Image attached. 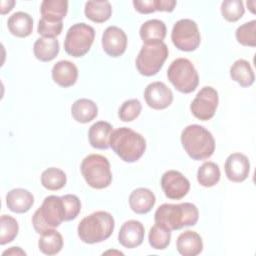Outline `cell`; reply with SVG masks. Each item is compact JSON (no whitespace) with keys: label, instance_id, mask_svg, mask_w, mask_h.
<instances>
[{"label":"cell","instance_id":"cell-30","mask_svg":"<svg viewBox=\"0 0 256 256\" xmlns=\"http://www.w3.org/2000/svg\"><path fill=\"white\" fill-rule=\"evenodd\" d=\"M220 169L219 166L212 162L208 161L203 163L197 171V181L203 187H212L216 185L220 180Z\"/></svg>","mask_w":256,"mask_h":256},{"label":"cell","instance_id":"cell-2","mask_svg":"<svg viewBox=\"0 0 256 256\" xmlns=\"http://www.w3.org/2000/svg\"><path fill=\"white\" fill-rule=\"evenodd\" d=\"M181 144L185 152L193 160L210 158L215 151V140L205 127L192 124L185 127L181 133Z\"/></svg>","mask_w":256,"mask_h":256},{"label":"cell","instance_id":"cell-14","mask_svg":"<svg viewBox=\"0 0 256 256\" xmlns=\"http://www.w3.org/2000/svg\"><path fill=\"white\" fill-rule=\"evenodd\" d=\"M102 48L110 57H120L127 48V36L117 26H109L102 35Z\"/></svg>","mask_w":256,"mask_h":256},{"label":"cell","instance_id":"cell-10","mask_svg":"<svg viewBox=\"0 0 256 256\" xmlns=\"http://www.w3.org/2000/svg\"><path fill=\"white\" fill-rule=\"evenodd\" d=\"M171 40L174 46L185 52L196 50L201 42L198 25L191 19L178 20L171 32Z\"/></svg>","mask_w":256,"mask_h":256},{"label":"cell","instance_id":"cell-32","mask_svg":"<svg viewBox=\"0 0 256 256\" xmlns=\"http://www.w3.org/2000/svg\"><path fill=\"white\" fill-rule=\"evenodd\" d=\"M171 240V231L165 229L162 226L155 224L151 227L148 234V241L152 248L156 250H164L166 249Z\"/></svg>","mask_w":256,"mask_h":256},{"label":"cell","instance_id":"cell-13","mask_svg":"<svg viewBox=\"0 0 256 256\" xmlns=\"http://www.w3.org/2000/svg\"><path fill=\"white\" fill-rule=\"evenodd\" d=\"M144 99L150 108L162 110L170 106L172 103L173 93L165 83L156 81L146 86L144 91Z\"/></svg>","mask_w":256,"mask_h":256},{"label":"cell","instance_id":"cell-9","mask_svg":"<svg viewBox=\"0 0 256 256\" xmlns=\"http://www.w3.org/2000/svg\"><path fill=\"white\" fill-rule=\"evenodd\" d=\"M94 38L95 30L92 26L83 22L73 24L66 33L65 52L73 57H82L90 50Z\"/></svg>","mask_w":256,"mask_h":256},{"label":"cell","instance_id":"cell-25","mask_svg":"<svg viewBox=\"0 0 256 256\" xmlns=\"http://www.w3.org/2000/svg\"><path fill=\"white\" fill-rule=\"evenodd\" d=\"M71 114L74 120L85 124L96 118L98 115V107L92 100L80 98L72 104Z\"/></svg>","mask_w":256,"mask_h":256},{"label":"cell","instance_id":"cell-20","mask_svg":"<svg viewBox=\"0 0 256 256\" xmlns=\"http://www.w3.org/2000/svg\"><path fill=\"white\" fill-rule=\"evenodd\" d=\"M156 197L148 188H137L129 196V205L133 212L137 214L148 213L155 205Z\"/></svg>","mask_w":256,"mask_h":256},{"label":"cell","instance_id":"cell-27","mask_svg":"<svg viewBox=\"0 0 256 256\" xmlns=\"http://www.w3.org/2000/svg\"><path fill=\"white\" fill-rule=\"evenodd\" d=\"M232 80L242 87H249L254 83L255 76L250 63L245 59L236 60L230 67Z\"/></svg>","mask_w":256,"mask_h":256},{"label":"cell","instance_id":"cell-15","mask_svg":"<svg viewBox=\"0 0 256 256\" xmlns=\"http://www.w3.org/2000/svg\"><path fill=\"white\" fill-rule=\"evenodd\" d=\"M225 174L227 178L236 183L247 179L250 172V162L246 155L236 152L230 154L225 161Z\"/></svg>","mask_w":256,"mask_h":256},{"label":"cell","instance_id":"cell-18","mask_svg":"<svg viewBox=\"0 0 256 256\" xmlns=\"http://www.w3.org/2000/svg\"><path fill=\"white\" fill-rule=\"evenodd\" d=\"M34 203V197L31 192L23 188L10 190L6 195V204L10 211L14 213H26Z\"/></svg>","mask_w":256,"mask_h":256},{"label":"cell","instance_id":"cell-31","mask_svg":"<svg viewBox=\"0 0 256 256\" xmlns=\"http://www.w3.org/2000/svg\"><path fill=\"white\" fill-rule=\"evenodd\" d=\"M67 177L63 170L50 167L44 170L41 174V184L44 188L50 191H56L63 188L66 185Z\"/></svg>","mask_w":256,"mask_h":256},{"label":"cell","instance_id":"cell-1","mask_svg":"<svg viewBox=\"0 0 256 256\" xmlns=\"http://www.w3.org/2000/svg\"><path fill=\"white\" fill-rule=\"evenodd\" d=\"M198 218V208L196 205L189 202L180 204L164 203L157 208L154 214L155 224L170 231L179 230L187 226H194Z\"/></svg>","mask_w":256,"mask_h":256},{"label":"cell","instance_id":"cell-28","mask_svg":"<svg viewBox=\"0 0 256 256\" xmlns=\"http://www.w3.org/2000/svg\"><path fill=\"white\" fill-rule=\"evenodd\" d=\"M39 250L45 255H56L63 248V237L55 229L41 234L38 240Z\"/></svg>","mask_w":256,"mask_h":256},{"label":"cell","instance_id":"cell-12","mask_svg":"<svg viewBox=\"0 0 256 256\" xmlns=\"http://www.w3.org/2000/svg\"><path fill=\"white\" fill-rule=\"evenodd\" d=\"M161 188L165 196L172 200H180L190 189L189 180L179 171L168 170L161 177Z\"/></svg>","mask_w":256,"mask_h":256},{"label":"cell","instance_id":"cell-24","mask_svg":"<svg viewBox=\"0 0 256 256\" xmlns=\"http://www.w3.org/2000/svg\"><path fill=\"white\" fill-rule=\"evenodd\" d=\"M166 25L162 20L150 19L144 22L139 30L140 38L144 44L163 41L166 36Z\"/></svg>","mask_w":256,"mask_h":256},{"label":"cell","instance_id":"cell-29","mask_svg":"<svg viewBox=\"0 0 256 256\" xmlns=\"http://www.w3.org/2000/svg\"><path fill=\"white\" fill-rule=\"evenodd\" d=\"M85 16L93 22L103 23L112 14V7L108 1H88L84 8Z\"/></svg>","mask_w":256,"mask_h":256},{"label":"cell","instance_id":"cell-16","mask_svg":"<svg viewBox=\"0 0 256 256\" xmlns=\"http://www.w3.org/2000/svg\"><path fill=\"white\" fill-rule=\"evenodd\" d=\"M145 229L138 220H128L124 222L118 233V241L125 248H135L142 244Z\"/></svg>","mask_w":256,"mask_h":256},{"label":"cell","instance_id":"cell-41","mask_svg":"<svg viewBox=\"0 0 256 256\" xmlns=\"http://www.w3.org/2000/svg\"><path fill=\"white\" fill-rule=\"evenodd\" d=\"M14 5H15V1H13V0H11V1H1V6H0L1 7L0 8L1 14L4 15L7 12L11 11Z\"/></svg>","mask_w":256,"mask_h":256},{"label":"cell","instance_id":"cell-19","mask_svg":"<svg viewBox=\"0 0 256 256\" xmlns=\"http://www.w3.org/2000/svg\"><path fill=\"white\" fill-rule=\"evenodd\" d=\"M176 248L183 256H196L203 250L202 238L195 231H184L177 238Z\"/></svg>","mask_w":256,"mask_h":256},{"label":"cell","instance_id":"cell-6","mask_svg":"<svg viewBox=\"0 0 256 256\" xmlns=\"http://www.w3.org/2000/svg\"><path fill=\"white\" fill-rule=\"evenodd\" d=\"M81 174L86 183L94 189H104L112 182L110 163L100 154H90L81 163Z\"/></svg>","mask_w":256,"mask_h":256},{"label":"cell","instance_id":"cell-23","mask_svg":"<svg viewBox=\"0 0 256 256\" xmlns=\"http://www.w3.org/2000/svg\"><path fill=\"white\" fill-rule=\"evenodd\" d=\"M41 16L44 20L52 23L62 22L68 12L66 0H44L40 7Z\"/></svg>","mask_w":256,"mask_h":256},{"label":"cell","instance_id":"cell-42","mask_svg":"<svg viewBox=\"0 0 256 256\" xmlns=\"http://www.w3.org/2000/svg\"><path fill=\"white\" fill-rule=\"evenodd\" d=\"M2 255H26V252L23 251L20 247H11L8 250H5Z\"/></svg>","mask_w":256,"mask_h":256},{"label":"cell","instance_id":"cell-8","mask_svg":"<svg viewBox=\"0 0 256 256\" xmlns=\"http://www.w3.org/2000/svg\"><path fill=\"white\" fill-rule=\"evenodd\" d=\"M167 77L181 93L193 92L199 84V75L193 63L187 58H177L169 66Z\"/></svg>","mask_w":256,"mask_h":256},{"label":"cell","instance_id":"cell-40","mask_svg":"<svg viewBox=\"0 0 256 256\" xmlns=\"http://www.w3.org/2000/svg\"><path fill=\"white\" fill-rule=\"evenodd\" d=\"M176 6L174 0H156V11L172 12Z\"/></svg>","mask_w":256,"mask_h":256},{"label":"cell","instance_id":"cell-35","mask_svg":"<svg viewBox=\"0 0 256 256\" xmlns=\"http://www.w3.org/2000/svg\"><path fill=\"white\" fill-rule=\"evenodd\" d=\"M221 14L228 22L238 21L245 12L241 0H225L221 3Z\"/></svg>","mask_w":256,"mask_h":256},{"label":"cell","instance_id":"cell-37","mask_svg":"<svg viewBox=\"0 0 256 256\" xmlns=\"http://www.w3.org/2000/svg\"><path fill=\"white\" fill-rule=\"evenodd\" d=\"M65 210V221L74 220L81 211V202L76 195L66 194L61 196Z\"/></svg>","mask_w":256,"mask_h":256},{"label":"cell","instance_id":"cell-34","mask_svg":"<svg viewBox=\"0 0 256 256\" xmlns=\"http://www.w3.org/2000/svg\"><path fill=\"white\" fill-rule=\"evenodd\" d=\"M235 36L237 41L243 46H256V21L246 22L236 29Z\"/></svg>","mask_w":256,"mask_h":256},{"label":"cell","instance_id":"cell-3","mask_svg":"<svg viewBox=\"0 0 256 256\" xmlns=\"http://www.w3.org/2000/svg\"><path fill=\"white\" fill-rule=\"evenodd\" d=\"M115 221L106 211H96L84 217L77 228L80 240L86 244H95L107 240L113 233Z\"/></svg>","mask_w":256,"mask_h":256},{"label":"cell","instance_id":"cell-4","mask_svg":"<svg viewBox=\"0 0 256 256\" xmlns=\"http://www.w3.org/2000/svg\"><path fill=\"white\" fill-rule=\"evenodd\" d=\"M110 147L123 161L133 163L139 160L146 150L144 137L128 127L114 130L110 137Z\"/></svg>","mask_w":256,"mask_h":256},{"label":"cell","instance_id":"cell-7","mask_svg":"<svg viewBox=\"0 0 256 256\" xmlns=\"http://www.w3.org/2000/svg\"><path fill=\"white\" fill-rule=\"evenodd\" d=\"M168 53V47L163 41L143 44L135 61L138 72L147 77L156 75L166 61Z\"/></svg>","mask_w":256,"mask_h":256},{"label":"cell","instance_id":"cell-33","mask_svg":"<svg viewBox=\"0 0 256 256\" xmlns=\"http://www.w3.org/2000/svg\"><path fill=\"white\" fill-rule=\"evenodd\" d=\"M19 231V226L15 218L9 215H2L0 218V244L5 245L12 242Z\"/></svg>","mask_w":256,"mask_h":256},{"label":"cell","instance_id":"cell-22","mask_svg":"<svg viewBox=\"0 0 256 256\" xmlns=\"http://www.w3.org/2000/svg\"><path fill=\"white\" fill-rule=\"evenodd\" d=\"M7 26L12 35L24 38L32 33L33 19L26 12H15L8 18Z\"/></svg>","mask_w":256,"mask_h":256},{"label":"cell","instance_id":"cell-36","mask_svg":"<svg viewBox=\"0 0 256 256\" xmlns=\"http://www.w3.org/2000/svg\"><path fill=\"white\" fill-rule=\"evenodd\" d=\"M142 105L138 99H129L120 106L118 116L124 122H131L140 115Z\"/></svg>","mask_w":256,"mask_h":256},{"label":"cell","instance_id":"cell-17","mask_svg":"<svg viewBox=\"0 0 256 256\" xmlns=\"http://www.w3.org/2000/svg\"><path fill=\"white\" fill-rule=\"evenodd\" d=\"M51 74L52 79L56 84L66 88L76 83L78 78V69L71 61L61 60L54 64Z\"/></svg>","mask_w":256,"mask_h":256},{"label":"cell","instance_id":"cell-21","mask_svg":"<svg viewBox=\"0 0 256 256\" xmlns=\"http://www.w3.org/2000/svg\"><path fill=\"white\" fill-rule=\"evenodd\" d=\"M113 127L109 122L98 121L94 123L88 131L89 143L96 149H107L110 147V137Z\"/></svg>","mask_w":256,"mask_h":256},{"label":"cell","instance_id":"cell-39","mask_svg":"<svg viewBox=\"0 0 256 256\" xmlns=\"http://www.w3.org/2000/svg\"><path fill=\"white\" fill-rule=\"evenodd\" d=\"M133 6L141 14H150L156 11V0H134Z\"/></svg>","mask_w":256,"mask_h":256},{"label":"cell","instance_id":"cell-26","mask_svg":"<svg viewBox=\"0 0 256 256\" xmlns=\"http://www.w3.org/2000/svg\"><path fill=\"white\" fill-rule=\"evenodd\" d=\"M59 42L56 38H38L33 46L35 57L42 62L52 61L59 53Z\"/></svg>","mask_w":256,"mask_h":256},{"label":"cell","instance_id":"cell-5","mask_svg":"<svg viewBox=\"0 0 256 256\" xmlns=\"http://www.w3.org/2000/svg\"><path fill=\"white\" fill-rule=\"evenodd\" d=\"M65 221V210L62 198L56 195L45 197L42 205L34 212L32 225L38 234L55 229Z\"/></svg>","mask_w":256,"mask_h":256},{"label":"cell","instance_id":"cell-11","mask_svg":"<svg viewBox=\"0 0 256 256\" xmlns=\"http://www.w3.org/2000/svg\"><path fill=\"white\" fill-rule=\"evenodd\" d=\"M218 102V92L211 86H204L191 102L190 110L197 119L207 121L215 115Z\"/></svg>","mask_w":256,"mask_h":256},{"label":"cell","instance_id":"cell-38","mask_svg":"<svg viewBox=\"0 0 256 256\" xmlns=\"http://www.w3.org/2000/svg\"><path fill=\"white\" fill-rule=\"evenodd\" d=\"M62 28H63L62 22L52 23L41 18L38 23L37 31L44 38H56L58 35L61 34Z\"/></svg>","mask_w":256,"mask_h":256}]
</instances>
